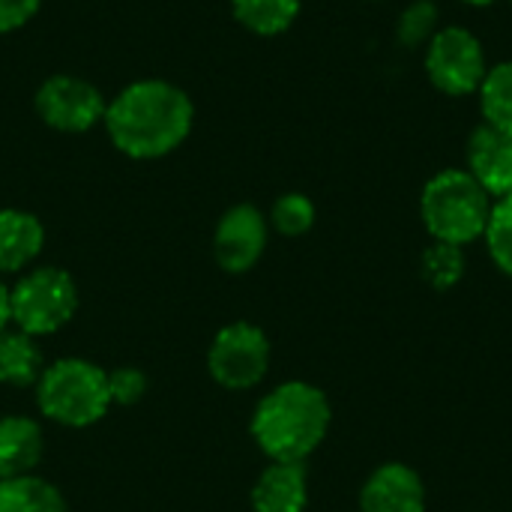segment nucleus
Returning a JSON list of instances; mask_svg holds the SVG:
<instances>
[{"label": "nucleus", "instance_id": "bb28decb", "mask_svg": "<svg viewBox=\"0 0 512 512\" xmlns=\"http://www.w3.org/2000/svg\"><path fill=\"white\" fill-rule=\"evenodd\" d=\"M510 3H512V0H510Z\"/></svg>", "mask_w": 512, "mask_h": 512}, {"label": "nucleus", "instance_id": "6ab92c4d", "mask_svg": "<svg viewBox=\"0 0 512 512\" xmlns=\"http://www.w3.org/2000/svg\"><path fill=\"white\" fill-rule=\"evenodd\" d=\"M420 273L423 279L435 288V291H450L462 282L465 276V252L462 246H453V243H432L426 252H423V261H420Z\"/></svg>", "mask_w": 512, "mask_h": 512}, {"label": "nucleus", "instance_id": "f257e3e1", "mask_svg": "<svg viewBox=\"0 0 512 512\" xmlns=\"http://www.w3.org/2000/svg\"><path fill=\"white\" fill-rule=\"evenodd\" d=\"M195 120L192 99L168 81L147 78L123 87L105 108V129L114 147L132 159H159L177 150Z\"/></svg>", "mask_w": 512, "mask_h": 512}, {"label": "nucleus", "instance_id": "9d476101", "mask_svg": "<svg viewBox=\"0 0 512 512\" xmlns=\"http://www.w3.org/2000/svg\"><path fill=\"white\" fill-rule=\"evenodd\" d=\"M360 512H426V489L414 468L387 462L363 483Z\"/></svg>", "mask_w": 512, "mask_h": 512}, {"label": "nucleus", "instance_id": "ddd939ff", "mask_svg": "<svg viewBox=\"0 0 512 512\" xmlns=\"http://www.w3.org/2000/svg\"><path fill=\"white\" fill-rule=\"evenodd\" d=\"M309 480L303 465L273 462L252 489V512H306Z\"/></svg>", "mask_w": 512, "mask_h": 512}, {"label": "nucleus", "instance_id": "4be33fe9", "mask_svg": "<svg viewBox=\"0 0 512 512\" xmlns=\"http://www.w3.org/2000/svg\"><path fill=\"white\" fill-rule=\"evenodd\" d=\"M270 225L282 237H300L315 225V204L300 192H288V195L276 198V204L270 210Z\"/></svg>", "mask_w": 512, "mask_h": 512}, {"label": "nucleus", "instance_id": "423d86ee", "mask_svg": "<svg viewBox=\"0 0 512 512\" xmlns=\"http://www.w3.org/2000/svg\"><path fill=\"white\" fill-rule=\"evenodd\" d=\"M210 378L225 390H252L270 369V339L249 321L222 327L207 351Z\"/></svg>", "mask_w": 512, "mask_h": 512}, {"label": "nucleus", "instance_id": "dca6fc26", "mask_svg": "<svg viewBox=\"0 0 512 512\" xmlns=\"http://www.w3.org/2000/svg\"><path fill=\"white\" fill-rule=\"evenodd\" d=\"M0 512H69V507L57 486L30 474L0 480Z\"/></svg>", "mask_w": 512, "mask_h": 512}, {"label": "nucleus", "instance_id": "39448f33", "mask_svg": "<svg viewBox=\"0 0 512 512\" xmlns=\"http://www.w3.org/2000/svg\"><path fill=\"white\" fill-rule=\"evenodd\" d=\"M12 324L27 336H51L78 312V285L60 267H39L9 288Z\"/></svg>", "mask_w": 512, "mask_h": 512}, {"label": "nucleus", "instance_id": "20e7f679", "mask_svg": "<svg viewBox=\"0 0 512 512\" xmlns=\"http://www.w3.org/2000/svg\"><path fill=\"white\" fill-rule=\"evenodd\" d=\"M36 405L42 417H48L57 426H93L114 405L108 390V372L81 357L57 360L45 366L36 384Z\"/></svg>", "mask_w": 512, "mask_h": 512}, {"label": "nucleus", "instance_id": "2eb2a0df", "mask_svg": "<svg viewBox=\"0 0 512 512\" xmlns=\"http://www.w3.org/2000/svg\"><path fill=\"white\" fill-rule=\"evenodd\" d=\"M42 351L33 336L21 330L0 333V381L9 387H36L42 378Z\"/></svg>", "mask_w": 512, "mask_h": 512}, {"label": "nucleus", "instance_id": "f03ea898", "mask_svg": "<svg viewBox=\"0 0 512 512\" xmlns=\"http://www.w3.org/2000/svg\"><path fill=\"white\" fill-rule=\"evenodd\" d=\"M249 429L270 462L303 465L327 438L330 402L315 384L288 381L258 402Z\"/></svg>", "mask_w": 512, "mask_h": 512}, {"label": "nucleus", "instance_id": "b1692460", "mask_svg": "<svg viewBox=\"0 0 512 512\" xmlns=\"http://www.w3.org/2000/svg\"><path fill=\"white\" fill-rule=\"evenodd\" d=\"M42 0H0V33L24 27L36 12Z\"/></svg>", "mask_w": 512, "mask_h": 512}, {"label": "nucleus", "instance_id": "7ed1b4c3", "mask_svg": "<svg viewBox=\"0 0 512 512\" xmlns=\"http://www.w3.org/2000/svg\"><path fill=\"white\" fill-rule=\"evenodd\" d=\"M495 198L468 174V168H447L435 174L420 195V216L438 243L468 246L486 234Z\"/></svg>", "mask_w": 512, "mask_h": 512}, {"label": "nucleus", "instance_id": "5701e85b", "mask_svg": "<svg viewBox=\"0 0 512 512\" xmlns=\"http://www.w3.org/2000/svg\"><path fill=\"white\" fill-rule=\"evenodd\" d=\"M108 390L114 405H135L147 393V375L135 366H123L108 372Z\"/></svg>", "mask_w": 512, "mask_h": 512}, {"label": "nucleus", "instance_id": "0eeeda50", "mask_svg": "<svg viewBox=\"0 0 512 512\" xmlns=\"http://www.w3.org/2000/svg\"><path fill=\"white\" fill-rule=\"evenodd\" d=\"M486 72L483 42L465 27H444L426 45V75L447 96L477 93Z\"/></svg>", "mask_w": 512, "mask_h": 512}, {"label": "nucleus", "instance_id": "1a4fd4ad", "mask_svg": "<svg viewBox=\"0 0 512 512\" xmlns=\"http://www.w3.org/2000/svg\"><path fill=\"white\" fill-rule=\"evenodd\" d=\"M267 249V219L252 204H234L216 225L213 252L225 273L252 270Z\"/></svg>", "mask_w": 512, "mask_h": 512}, {"label": "nucleus", "instance_id": "9b49d317", "mask_svg": "<svg viewBox=\"0 0 512 512\" xmlns=\"http://www.w3.org/2000/svg\"><path fill=\"white\" fill-rule=\"evenodd\" d=\"M468 174L498 201L512 195V135L483 123L468 138Z\"/></svg>", "mask_w": 512, "mask_h": 512}, {"label": "nucleus", "instance_id": "4468645a", "mask_svg": "<svg viewBox=\"0 0 512 512\" xmlns=\"http://www.w3.org/2000/svg\"><path fill=\"white\" fill-rule=\"evenodd\" d=\"M45 243V228L33 213L24 210H0V276L18 273L36 261Z\"/></svg>", "mask_w": 512, "mask_h": 512}, {"label": "nucleus", "instance_id": "412c9836", "mask_svg": "<svg viewBox=\"0 0 512 512\" xmlns=\"http://www.w3.org/2000/svg\"><path fill=\"white\" fill-rule=\"evenodd\" d=\"M438 33V6L432 0H414L405 6L396 24V36L405 48H420L429 45L432 36Z\"/></svg>", "mask_w": 512, "mask_h": 512}, {"label": "nucleus", "instance_id": "393cba45", "mask_svg": "<svg viewBox=\"0 0 512 512\" xmlns=\"http://www.w3.org/2000/svg\"><path fill=\"white\" fill-rule=\"evenodd\" d=\"M12 324V312H9V285L0 276V333Z\"/></svg>", "mask_w": 512, "mask_h": 512}, {"label": "nucleus", "instance_id": "aec40b11", "mask_svg": "<svg viewBox=\"0 0 512 512\" xmlns=\"http://www.w3.org/2000/svg\"><path fill=\"white\" fill-rule=\"evenodd\" d=\"M483 237H486L492 261L501 267V273H507L512 279V195L498 198L492 204V216H489Z\"/></svg>", "mask_w": 512, "mask_h": 512}, {"label": "nucleus", "instance_id": "6e6552de", "mask_svg": "<svg viewBox=\"0 0 512 512\" xmlns=\"http://www.w3.org/2000/svg\"><path fill=\"white\" fill-rule=\"evenodd\" d=\"M105 108L102 93L75 75H51L36 90V111L57 132H87L105 120Z\"/></svg>", "mask_w": 512, "mask_h": 512}, {"label": "nucleus", "instance_id": "f3484780", "mask_svg": "<svg viewBox=\"0 0 512 512\" xmlns=\"http://www.w3.org/2000/svg\"><path fill=\"white\" fill-rule=\"evenodd\" d=\"M231 12L246 30L258 36H276L297 21L300 0H231Z\"/></svg>", "mask_w": 512, "mask_h": 512}, {"label": "nucleus", "instance_id": "f8f14e48", "mask_svg": "<svg viewBox=\"0 0 512 512\" xmlns=\"http://www.w3.org/2000/svg\"><path fill=\"white\" fill-rule=\"evenodd\" d=\"M45 453L42 426L30 417L12 414L0 420V480L30 477Z\"/></svg>", "mask_w": 512, "mask_h": 512}, {"label": "nucleus", "instance_id": "a211bd4d", "mask_svg": "<svg viewBox=\"0 0 512 512\" xmlns=\"http://www.w3.org/2000/svg\"><path fill=\"white\" fill-rule=\"evenodd\" d=\"M477 93L486 123L512 135V60L492 66Z\"/></svg>", "mask_w": 512, "mask_h": 512}, {"label": "nucleus", "instance_id": "a878e982", "mask_svg": "<svg viewBox=\"0 0 512 512\" xmlns=\"http://www.w3.org/2000/svg\"><path fill=\"white\" fill-rule=\"evenodd\" d=\"M462 3H468V6H492L498 0H462Z\"/></svg>", "mask_w": 512, "mask_h": 512}]
</instances>
